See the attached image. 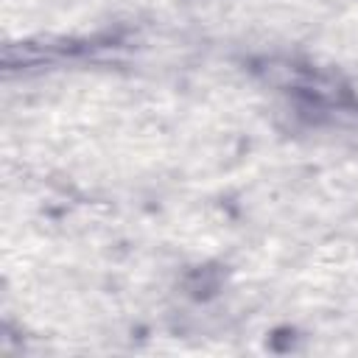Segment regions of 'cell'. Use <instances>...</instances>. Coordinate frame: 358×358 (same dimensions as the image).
I'll use <instances>...</instances> for the list:
<instances>
[]
</instances>
